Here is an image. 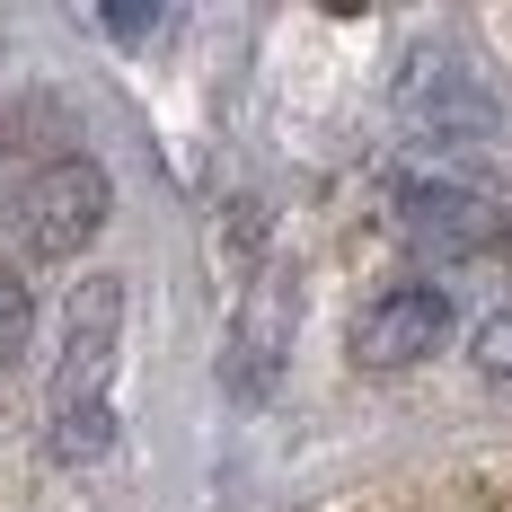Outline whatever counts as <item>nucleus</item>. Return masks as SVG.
Listing matches in <instances>:
<instances>
[{
    "instance_id": "obj_2",
    "label": "nucleus",
    "mask_w": 512,
    "mask_h": 512,
    "mask_svg": "<svg viewBox=\"0 0 512 512\" xmlns=\"http://www.w3.org/2000/svg\"><path fill=\"white\" fill-rule=\"evenodd\" d=\"M389 106H398V124H407L424 151L442 159H504L512 151V106L504 89L468 62V53L451 45H415L407 62H398V89H389Z\"/></svg>"
},
{
    "instance_id": "obj_6",
    "label": "nucleus",
    "mask_w": 512,
    "mask_h": 512,
    "mask_svg": "<svg viewBox=\"0 0 512 512\" xmlns=\"http://www.w3.org/2000/svg\"><path fill=\"white\" fill-rule=\"evenodd\" d=\"M398 230H407L415 248H433V256H486L504 239V212L486 204L477 186L424 177V186H398Z\"/></svg>"
},
{
    "instance_id": "obj_1",
    "label": "nucleus",
    "mask_w": 512,
    "mask_h": 512,
    "mask_svg": "<svg viewBox=\"0 0 512 512\" xmlns=\"http://www.w3.org/2000/svg\"><path fill=\"white\" fill-rule=\"evenodd\" d=\"M115 354H124V283L89 274L62 309V362L45 398V451L53 460H98L115 442Z\"/></svg>"
},
{
    "instance_id": "obj_7",
    "label": "nucleus",
    "mask_w": 512,
    "mask_h": 512,
    "mask_svg": "<svg viewBox=\"0 0 512 512\" xmlns=\"http://www.w3.org/2000/svg\"><path fill=\"white\" fill-rule=\"evenodd\" d=\"M27 336H36V301H27V283L0 265V362L27 354Z\"/></svg>"
},
{
    "instance_id": "obj_3",
    "label": "nucleus",
    "mask_w": 512,
    "mask_h": 512,
    "mask_svg": "<svg viewBox=\"0 0 512 512\" xmlns=\"http://www.w3.org/2000/svg\"><path fill=\"white\" fill-rule=\"evenodd\" d=\"M0 212H9L27 256H80L106 230V177H98V159H80V151L36 159V168H18L0 186Z\"/></svg>"
},
{
    "instance_id": "obj_8",
    "label": "nucleus",
    "mask_w": 512,
    "mask_h": 512,
    "mask_svg": "<svg viewBox=\"0 0 512 512\" xmlns=\"http://www.w3.org/2000/svg\"><path fill=\"white\" fill-rule=\"evenodd\" d=\"M468 354H477L486 380H504V389H512V309H495V318L477 327V345H468Z\"/></svg>"
},
{
    "instance_id": "obj_4",
    "label": "nucleus",
    "mask_w": 512,
    "mask_h": 512,
    "mask_svg": "<svg viewBox=\"0 0 512 512\" xmlns=\"http://www.w3.org/2000/svg\"><path fill=\"white\" fill-rule=\"evenodd\" d=\"M292 318H301V292H292V274L283 265H265L248 283V301L230 318V354H221V389L230 398H265L274 380H283V354H292Z\"/></svg>"
},
{
    "instance_id": "obj_5",
    "label": "nucleus",
    "mask_w": 512,
    "mask_h": 512,
    "mask_svg": "<svg viewBox=\"0 0 512 512\" xmlns=\"http://www.w3.org/2000/svg\"><path fill=\"white\" fill-rule=\"evenodd\" d=\"M442 345H451V301L433 283H389L354 318V362L362 371H415V362H433Z\"/></svg>"
}]
</instances>
